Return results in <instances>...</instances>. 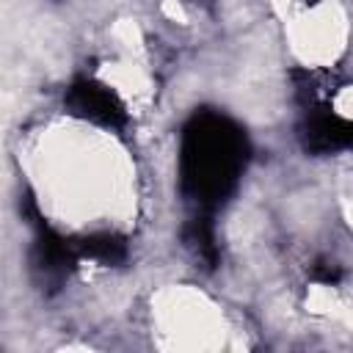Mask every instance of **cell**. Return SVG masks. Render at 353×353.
<instances>
[{"label": "cell", "instance_id": "obj_1", "mask_svg": "<svg viewBox=\"0 0 353 353\" xmlns=\"http://www.w3.org/2000/svg\"><path fill=\"white\" fill-rule=\"evenodd\" d=\"M248 157L243 130L212 110L196 113L182 130L179 182L182 193L199 207H218L237 185Z\"/></svg>", "mask_w": 353, "mask_h": 353}, {"label": "cell", "instance_id": "obj_2", "mask_svg": "<svg viewBox=\"0 0 353 353\" xmlns=\"http://www.w3.org/2000/svg\"><path fill=\"white\" fill-rule=\"evenodd\" d=\"M66 108L69 113L108 130H119L127 124V110L121 99L97 80H74L66 91Z\"/></svg>", "mask_w": 353, "mask_h": 353}, {"label": "cell", "instance_id": "obj_3", "mask_svg": "<svg viewBox=\"0 0 353 353\" xmlns=\"http://www.w3.org/2000/svg\"><path fill=\"white\" fill-rule=\"evenodd\" d=\"M80 251L77 245H69L63 237H58L55 232H41L36 245H33V254H30V268L36 273V279L47 287H61L66 281V276L72 273L74 262H77Z\"/></svg>", "mask_w": 353, "mask_h": 353}, {"label": "cell", "instance_id": "obj_4", "mask_svg": "<svg viewBox=\"0 0 353 353\" xmlns=\"http://www.w3.org/2000/svg\"><path fill=\"white\" fill-rule=\"evenodd\" d=\"M298 138L306 152L328 154L339 149H353V121L331 113V110H312L298 130Z\"/></svg>", "mask_w": 353, "mask_h": 353}, {"label": "cell", "instance_id": "obj_5", "mask_svg": "<svg viewBox=\"0 0 353 353\" xmlns=\"http://www.w3.org/2000/svg\"><path fill=\"white\" fill-rule=\"evenodd\" d=\"M80 256H88L99 265H121L127 259V243L113 232H97L77 243Z\"/></svg>", "mask_w": 353, "mask_h": 353}, {"label": "cell", "instance_id": "obj_6", "mask_svg": "<svg viewBox=\"0 0 353 353\" xmlns=\"http://www.w3.org/2000/svg\"><path fill=\"white\" fill-rule=\"evenodd\" d=\"M185 245L190 248V254H193L201 265L215 268V262H218V245H215L212 221H210L207 215L190 218V223L185 226Z\"/></svg>", "mask_w": 353, "mask_h": 353}, {"label": "cell", "instance_id": "obj_7", "mask_svg": "<svg viewBox=\"0 0 353 353\" xmlns=\"http://www.w3.org/2000/svg\"><path fill=\"white\" fill-rule=\"evenodd\" d=\"M312 276H314L320 284H336V281L342 279V270H339L334 262H317L314 270H312Z\"/></svg>", "mask_w": 353, "mask_h": 353}, {"label": "cell", "instance_id": "obj_8", "mask_svg": "<svg viewBox=\"0 0 353 353\" xmlns=\"http://www.w3.org/2000/svg\"><path fill=\"white\" fill-rule=\"evenodd\" d=\"M306 3H317V0H306Z\"/></svg>", "mask_w": 353, "mask_h": 353}]
</instances>
